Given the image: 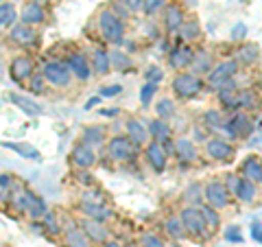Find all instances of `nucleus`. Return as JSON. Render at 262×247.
<instances>
[{
  "label": "nucleus",
  "instance_id": "f257e3e1",
  "mask_svg": "<svg viewBox=\"0 0 262 247\" xmlns=\"http://www.w3.org/2000/svg\"><path fill=\"white\" fill-rule=\"evenodd\" d=\"M11 205L22 215H29V219L33 221H42L44 215L48 212L46 201L39 195H35L33 191H27V188H20L18 193H11Z\"/></svg>",
  "mask_w": 262,
  "mask_h": 247
},
{
  "label": "nucleus",
  "instance_id": "f03ea898",
  "mask_svg": "<svg viewBox=\"0 0 262 247\" xmlns=\"http://www.w3.org/2000/svg\"><path fill=\"white\" fill-rule=\"evenodd\" d=\"M96 22H98V33H101L105 44L120 46L125 42V22H122V18H118L112 9H101Z\"/></svg>",
  "mask_w": 262,
  "mask_h": 247
},
{
  "label": "nucleus",
  "instance_id": "7ed1b4c3",
  "mask_svg": "<svg viewBox=\"0 0 262 247\" xmlns=\"http://www.w3.org/2000/svg\"><path fill=\"white\" fill-rule=\"evenodd\" d=\"M238 61L236 59H225V61H221L216 66H212V70L208 72V79H206V84L210 90H214V92H219L221 88H225L227 84H232L234 77H236V72H238Z\"/></svg>",
  "mask_w": 262,
  "mask_h": 247
},
{
  "label": "nucleus",
  "instance_id": "20e7f679",
  "mask_svg": "<svg viewBox=\"0 0 262 247\" xmlns=\"http://www.w3.org/2000/svg\"><path fill=\"white\" fill-rule=\"evenodd\" d=\"M179 219H182L184 232L192 238H208L210 230L206 228V221H203L201 212L196 205H186V208L179 212Z\"/></svg>",
  "mask_w": 262,
  "mask_h": 247
},
{
  "label": "nucleus",
  "instance_id": "39448f33",
  "mask_svg": "<svg viewBox=\"0 0 262 247\" xmlns=\"http://www.w3.org/2000/svg\"><path fill=\"white\" fill-rule=\"evenodd\" d=\"M203 86H206V84H203V79L192 75V72H177L175 79H173V84H170L173 92L179 98H184V101H188V98H194L203 90Z\"/></svg>",
  "mask_w": 262,
  "mask_h": 247
},
{
  "label": "nucleus",
  "instance_id": "423d86ee",
  "mask_svg": "<svg viewBox=\"0 0 262 247\" xmlns=\"http://www.w3.org/2000/svg\"><path fill=\"white\" fill-rule=\"evenodd\" d=\"M253 129H256V125H253L249 114L247 112H236L223 122V129L221 131H225L229 140H241V138H247Z\"/></svg>",
  "mask_w": 262,
  "mask_h": 247
},
{
  "label": "nucleus",
  "instance_id": "0eeeda50",
  "mask_svg": "<svg viewBox=\"0 0 262 247\" xmlns=\"http://www.w3.org/2000/svg\"><path fill=\"white\" fill-rule=\"evenodd\" d=\"M42 75L46 79V84H51L55 88H66L72 81V72L70 68L66 66V61H59V59H51L44 64L42 68Z\"/></svg>",
  "mask_w": 262,
  "mask_h": 247
},
{
  "label": "nucleus",
  "instance_id": "6e6552de",
  "mask_svg": "<svg viewBox=\"0 0 262 247\" xmlns=\"http://www.w3.org/2000/svg\"><path fill=\"white\" fill-rule=\"evenodd\" d=\"M136 149L138 147L131 142L127 136H114L107 140V155L114 162H131L136 160Z\"/></svg>",
  "mask_w": 262,
  "mask_h": 247
},
{
  "label": "nucleus",
  "instance_id": "1a4fd4ad",
  "mask_svg": "<svg viewBox=\"0 0 262 247\" xmlns=\"http://www.w3.org/2000/svg\"><path fill=\"white\" fill-rule=\"evenodd\" d=\"M206 153L210 155V160H214V162H232L236 155V149L227 138L210 136L206 140Z\"/></svg>",
  "mask_w": 262,
  "mask_h": 247
},
{
  "label": "nucleus",
  "instance_id": "9d476101",
  "mask_svg": "<svg viewBox=\"0 0 262 247\" xmlns=\"http://www.w3.org/2000/svg\"><path fill=\"white\" fill-rule=\"evenodd\" d=\"M229 199H232V197L227 195L223 182L212 179V182H208L206 186H203V203H208L210 208L223 210V208H227V205H229Z\"/></svg>",
  "mask_w": 262,
  "mask_h": 247
},
{
  "label": "nucleus",
  "instance_id": "9b49d317",
  "mask_svg": "<svg viewBox=\"0 0 262 247\" xmlns=\"http://www.w3.org/2000/svg\"><path fill=\"white\" fill-rule=\"evenodd\" d=\"M33 72H35V61H33L29 55L13 57L11 64H9V75L15 84H27Z\"/></svg>",
  "mask_w": 262,
  "mask_h": 247
},
{
  "label": "nucleus",
  "instance_id": "f8f14e48",
  "mask_svg": "<svg viewBox=\"0 0 262 247\" xmlns=\"http://www.w3.org/2000/svg\"><path fill=\"white\" fill-rule=\"evenodd\" d=\"M66 66L70 68L72 77L79 79V81H88L92 77V68H90V59L83 51H72L66 59Z\"/></svg>",
  "mask_w": 262,
  "mask_h": 247
},
{
  "label": "nucleus",
  "instance_id": "ddd939ff",
  "mask_svg": "<svg viewBox=\"0 0 262 247\" xmlns=\"http://www.w3.org/2000/svg\"><path fill=\"white\" fill-rule=\"evenodd\" d=\"M186 22V11L184 7H179L175 3H168L164 7V15H162V27L166 33H177L179 27Z\"/></svg>",
  "mask_w": 262,
  "mask_h": 247
},
{
  "label": "nucleus",
  "instance_id": "4468645a",
  "mask_svg": "<svg viewBox=\"0 0 262 247\" xmlns=\"http://www.w3.org/2000/svg\"><path fill=\"white\" fill-rule=\"evenodd\" d=\"M79 210L85 215V219H94V221H101V223H105L107 219L114 217L107 205H103L96 199H90V197H83V199L79 201Z\"/></svg>",
  "mask_w": 262,
  "mask_h": 247
},
{
  "label": "nucleus",
  "instance_id": "2eb2a0df",
  "mask_svg": "<svg viewBox=\"0 0 262 247\" xmlns=\"http://www.w3.org/2000/svg\"><path fill=\"white\" fill-rule=\"evenodd\" d=\"M70 162H72V167H77L79 171H88L96 164V153L92 147L79 142V145H75V149L70 153Z\"/></svg>",
  "mask_w": 262,
  "mask_h": 247
},
{
  "label": "nucleus",
  "instance_id": "dca6fc26",
  "mask_svg": "<svg viewBox=\"0 0 262 247\" xmlns=\"http://www.w3.org/2000/svg\"><path fill=\"white\" fill-rule=\"evenodd\" d=\"M9 39L11 44L20 46V48H29L37 42V31L35 27H27V24H13L11 31H9Z\"/></svg>",
  "mask_w": 262,
  "mask_h": 247
},
{
  "label": "nucleus",
  "instance_id": "f3484780",
  "mask_svg": "<svg viewBox=\"0 0 262 247\" xmlns=\"http://www.w3.org/2000/svg\"><path fill=\"white\" fill-rule=\"evenodd\" d=\"M144 158L149 162V167L155 171V173H164L166 171V164H168V153L164 151V147L160 142H149L144 149Z\"/></svg>",
  "mask_w": 262,
  "mask_h": 247
},
{
  "label": "nucleus",
  "instance_id": "a211bd4d",
  "mask_svg": "<svg viewBox=\"0 0 262 247\" xmlns=\"http://www.w3.org/2000/svg\"><path fill=\"white\" fill-rule=\"evenodd\" d=\"M192 57H194V51H192L190 46H188V44H179V46H175L173 51H170V55H168V64L173 66L175 70L184 72L186 68H190Z\"/></svg>",
  "mask_w": 262,
  "mask_h": 247
},
{
  "label": "nucleus",
  "instance_id": "6ab92c4d",
  "mask_svg": "<svg viewBox=\"0 0 262 247\" xmlns=\"http://www.w3.org/2000/svg\"><path fill=\"white\" fill-rule=\"evenodd\" d=\"M88 59H90V68H92V75H98V77L110 75L112 61H110V53L105 51V48L96 46L94 51H92V55L88 57Z\"/></svg>",
  "mask_w": 262,
  "mask_h": 247
},
{
  "label": "nucleus",
  "instance_id": "aec40b11",
  "mask_svg": "<svg viewBox=\"0 0 262 247\" xmlns=\"http://www.w3.org/2000/svg\"><path fill=\"white\" fill-rule=\"evenodd\" d=\"M81 230H83V234L90 238V243H107L110 238V230L105 228L101 221H94V219H83V223H81Z\"/></svg>",
  "mask_w": 262,
  "mask_h": 247
},
{
  "label": "nucleus",
  "instance_id": "412c9836",
  "mask_svg": "<svg viewBox=\"0 0 262 247\" xmlns=\"http://www.w3.org/2000/svg\"><path fill=\"white\" fill-rule=\"evenodd\" d=\"M241 175L243 179H247L251 184H262V160L256 158V155H249L245 158V162L241 164Z\"/></svg>",
  "mask_w": 262,
  "mask_h": 247
},
{
  "label": "nucleus",
  "instance_id": "4be33fe9",
  "mask_svg": "<svg viewBox=\"0 0 262 247\" xmlns=\"http://www.w3.org/2000/svg\"><path fill=\"white\" fill-rule=\"evenodd\" d=\"M20 20H22V24H27V27H37V24H42L46 20V11H44L42 3H35V0L27 3L22 9Z\"/></svg>",
  "mask_w": 262,
  "mask_h": 247
},
{
  "label": "nucleus",
  "instance_id": "5701e85b",
  "mask_svg": "<svg viewBox=\"0 0 262 247\" xmlns=\"http://www.w3.org/2000/svg\"><path fill=\"white\" fill-rule=\"evenodd\" d=\"M216 94H219V103H221V108H223V110H229V112H236V110H238L241 88H236L234 81H232V84H227L225 88H221Z\"/></svg>",
  "mask_w": 262,
  "mask_h": 247
},
{
  "label": "nucleus",
  "instance_id": "b1692460",
  "mask_svg": "<svg viewBox=\"0 0 262 247\" xmlns=\"http://www.w3.org/2000/svg\"><path fill=\"white\" fill-rule=\"evenodd\" d=\"M173 153L177 155L179 160H182V164H192V162H196V147H194V140H190V138H179V140H175Z\"/></svg>",
  "mask_w": 262,
  "mask_h": 247
},
{
  "label": "nucleus",
  "instance_id": "393cba45",
  "mask_svg": "<svg viewBox=\"0 0 262 247\" xmlns=\"http://www.w3.org/2000/svg\"><path fill=\"white\" fill-rule=\"evenodd\" d=\"M125 129H127V138H129L136 147L146 145V140H149V131H146V125H144L142 120L129 118V120L125 122Z\"/></svg>",
  "mask_w": 262,
  "mask_h": 247
},
{
  "label": "nucleus",
  "instance_id": "a878e982",
  "mask_svg": "<svg viewBox=\"0 0 262 247\" xmlns=\"http://www.w3.org/2000/svg\"><path fill=\"white\" fill-rule=\"evenodd\" d=\"M63 243L66 247H92L90 238L83 234V230L79 225H70L68 230H63Z\"/></svg>",
  "mask_w": 262,
  "mask_h": 247
},
{
  "label": "nucleus",
  "instance_id": "bb28decb",
  "mask_svg": "<svg viewBox=\"0 0 262 247\" xmlns=\"http://www.w3.org/2000/svg\"><path fill=\"white\" fill-rule=\"evenodd\" d=\"M179 37H182V44H188L190 46V42H196V39H201V24L196 22V20H188L186 18V22L179 27Z\"/></svg>",
  "mask_w": 262,
  "mask_h": 247
},
{
  "label": "nucleus",
  "instance_id": "cd10ccee",
  "mask_svg": "<svg viewBox=\"0 0 262 247\" xmlns=\"http://www.w3.org/2000/svg\"><path fill=\"white\" fill-rule=\"evenodd\" d=\"M236 61H238V66L241 64H245V66H253L258 61V57H260V48L256 46V44H249V42H245V44H241L238 48H236Z\"/></svg>",
  "mask_w": 262,
  "mask_h": 247
},
{
  "label": "nucleus",
  "instance_id": "c85d7f7f",
  "mask_svg": "<svg viewBox=\"0 0 262 247\" xmlns=\"http://www.w3.org/2000/svg\"><path fill=\"white\" fill-rule=\"evenodd\" d=\"M212 66H214L212 55L208 51H199V53H194L190 68H192V75L199 77V75H208V72L212 70Z\"/></svg>",
  "mask_w": 262,
  "mask_h": 247
},
{
  "label": "nucleus",
  "instance_id": "c756f323",
  "mask_svg": "<svg viewBox=\"0 0 262 247\" xmlns=\"http://www.w3.org/2000/svg\"><path fill=\"white\" fill-rule=\"evenodd\" d=\"M81 142L88 145V147H101L105 142V129L101 125H88L81 134Z\"/></svg>",
  "mask_w": 262,
  "mask_h": 247
},
{
  "label": "nucleus",
  "instance_id": "7c9ffc66",
  "mask_svg": "<svg viewBox=\"0 0 262 247\" xmlns=\"http://www.w3.org/2000/svg\"><path fill=\"white\" fill-rule=\"evenodd\" d=\"M146 131H149V136L155 140V142H164V140L170 138V127L166 120L162 118H155L149 122V127H146Z\"/></svg>",
  "mask_w": 262,
  "mask_h": 247
},
{
  "label": "nucleus",
  "instance_id": "2f4dec72",
  "mask_svg": "<svg viewBox=\"0 0 262 247\" xmlns=\"http://www.w3.org/2000/svg\"><path fill=\"white\" fill-rule=\"evenodd\" d=\"M201 122H203V129L206 131H221L223 129V114H221V110H206L201 116Z\"/></svg>",
  "mask_w": 262,
  "mask_h": 247
},
{
  "label": "nucleus",
  "instance_id": "473e14b6",
  "mask_svg": "<svg viewBox=\"0 0 262 247\" xmlns=\"http://www.w3.org/2000/svg\"><path fill=\"white\" fill-rule=\"evenodd\" d=\"M196 208H199L203 221H206V228L210 230V232H214V230H219V225H221V215H219V210L210 208L208 203H199Z\"/></svg>",
  "mask_w": 262,
  "mask_h": 247
},
{
  "label": "nucleus",
  "instance_id": "72a5a7b5",
  "mask_svg": "<svg viewBox=\"0 0 262 247\" xmlns=\"http://www.w3.org/2000/svg\"><path fill=\"white\" fill-rule=\"evenodd\" d=\"M260 108V96L253 90H241V101H238V110L243 112H256Z\"/></svg>",
  "mask_w": 262,
  "mask_h": 247
},
{
  "label": "nucleus",
  "instance_id": "f704fd0d",
  "mask_svg": "<svg viewBox=\"0 0 262 247\" xmlns=\"http://www.w3.org/2000/svg\"><path fill=\"white\" fill-rule=\"evenodd\" d=\"M256 197H258V186L247 182V179H241V186H238V193H236V199L243 201V203H251Z\"/></svg>",
  "mask_w": 262,
  "mask_h": 247
},
{
  "label": "nucleus",
  "instance_id": "c9c22d12",
  "mask_svg": "<svg viewBox=\"0 0 262 247\" xmlns=\"http://www.w3.org/2000/svg\"><path fill=\"white\" fill-rule=\"evenodd\" d=\"M110 61H112V68L116 70V72H125V70H129L131 66H134L131 57L127 53H122V51H114L110 55Z\"/></svg>",
  "mask_w": 262,
  "mask_h": 247
},
{
  "label": "nucleus",
  "instance_id": "e433bc0d",
  "mask_svg": "<svg viewBox=\"0 0 262 247\" xmlns=\"http://www.w3.org/2000/svg\"><path fill=\"white\" fill-rule=\"evenodd\" d=\"M11 101L18 105L22 112H27L29 116H39V114H42V108H39L37 103H33V101H29V98H24L20 94H11Z\"/></svg>",
  "mask_w": 262,
  "mask_h": 247
},
{
  "label": "nucleus",
  "instance_id": "4c0bfd02",
  "mask_svg": "<svg viewBox=\"0 0 262 247\" xmlns=\"http://www.w3.org/2000/svg\"><path fill=\"white\" fill-rule=\"evenodd\" d=\"M155 114H158V118L162 120H170L175 116V103H173V98H160L158 105H155Z\"/></svg>",
  "mask_w": 262,
  "mask_h": 247
},
{
  "label": "nucleus",
  "instance_id": "58836bf2",
  "mask_svg": "<svg viewBox=\"0 0 262 247\" xmlns=\"http://www.w3.org/2000/svg\"><path fill=\"white\" fill-rule=\"evenodd\" d=\"M18 20V13H15L13 3H0V29L9 27Z\"/></svg>",
  "mask_w": 262,
  "mask_h": 247
},
{
  "label": "nucleus",
  "instance_id": "ea45409f",
  "mask_svg": "<svg viewBox=\"0 0 262 247\" xmlns=\"http://www.w3.org/2000/svg\"><path fill=\"white\" fill-rule=\"evenodd\" d=\"M164 228H166V234L173 236L175 241H179V238L186 236L184 225H182V219H179V217H168L166 221H164Z\"/></svg>",
  "mask_w": 262,
  "mask_h": 247
},
{
  "label": "nucleus",
  "instance_id": "a19ab883",
  "mask_svg": "<svg viewBox=\"0 0 262 247\" xmlns=\"http://www.w3.org/2000/svg\"><path fill=\"white\" fill-rule=\"evenodd\" d=\"M184 199H186V203L188 205H199L201 203V199H203V188H201V184H190L184 191Z\"/></svg>",
  "mask_w": 262,
  "mask_h": 247
},
{
  "label": "nucleus",
  "instance_id": "79ce46f5",
  "mask_svg": "<svg viewBox=\"0 0 262 247\" xmlns=\"http://www.w3.org/2000/svg\"><path fill=\"white\" fill-rule=\"evenodd\" d=\"M27 86H29V92H33V94H44L46 92V79H44L42 72H37V70L31 75Z\"/></svg>",
  "mask_w": 262,
  "mask_h": 247
},
{
  "label": "nucleus",
  "instance_id": "37998d69",
  "mask_svg": "<svg viewBox=\"0 0 262 247\" xmlns=\"http://www.w3.org/2000/svg\"><path fill=\"white\" fill-rule=\"evenodd\" d=\"M3 145L9 147V149H13V151H18L20 155H24V158H29V160H39L42 158L39 151L33 149V147H29V145H18V142H3Z\"/></svg>",
  "mask_w": 262,
  "mask_h": 247
},
{
  "label": "nucleus",
  "instance_id": "c03bdc74",
  "mask_svg": "<svg viewBox=\"0 0 262 247\" xmlns=\"http://www.w3.org/2000/svg\"><path fill=\"white\" fill-rule=\"evenodd\" d=\"M168 5V0H142V11L146 15H155L164 11V7Z\"/></svg>",
  "mask_w": 262,
  "mask_h": 247
},
{
  "label": "nucleus",
  "instance_id": "a18cd8bd",
  "mask_svg": "<svg viewBox=\"0 0 262 247\" xmlns=\"http://www.w3.org/2000/svg\"><path fill=\"white\" fill-rule=\"evenodd\" d=\"M42 225L48 234H59L61 232V225H59V221H57V217L53 215V212H46L44 219H42Z\"/></svg>",
  "mask_w": 262,
  "mask_h": 247
},
{
  "label": "nucleus",
  "instance_id": "49530a36",
  "mask_svg": "<svg viewBox=\"0 0 262 247\" xmlns=\"http://www.w3.org/2000/svg\"><path fill=\"white\" fill-rule=\"evenodd\" d=\"M155 92H158V86H155V84H144L142 86V90H140V103L144 105V108H149V105H151Z\"/></svg>",
  "mask_w": 262,
  "mask_h": 247
},
{
  "label": "nucleus",
  "instance_id": "de8ad7c7",
  "mask_svg": "<svg viewBox=\"0 0 262 247\" xmlns=\"http://www.w3.org/2000/svg\"><path fill=\"white\" fill-rule=\"evenodd\" d=\"M241 179L243 177H238V175H234V173H229V175L225 177V191H227V195L229 197H236V193H238V186H241Z\"/></svg>",
  "mask_w": 262,
  "mask_h": 247
},
{
  "label": "nucleus",
  "instance_id": "09e8293b",
  "mask_svg": "<svg viewBox=\"0 0 262 247\" xmlns=\"http://www.w3.org/2000/svg\"><path fill=\"white\" fill-rule=\"evenodd\" d=\"M144 79H146V84H155V86H158L160 81L164 79V72H162L160 66H149L146 72H144Z\"/></svg>",
  "mask_w": 262,
  "mask_h": 247
},
{
  "label": "nucleus",
  "instance_id": "8fccbe9b",
  "mask_svg": "<svg viewBox=\"0 0 262 247\" xmlns=\"http://www.w3.org/2000/svg\"><path fill=\"white\" fill-rule=\"evenodd\" d=\"M140 247H164V241H162L158 234L144 232V234L140 236Z\"/></svg>",
  "mask_w": 262,
  "mask_h": 247
},
{
  "label": "nucleus",
  "instance_id": "3c124183",
  "mask_svg": "<svg viewBox=\"0 0 262 247\" xmlns=\"http://www.w3.org/2000/svg\"><path fill=\"white\" fill-rule=\"evenodd\" d=\"M122 92V86L120 84H114V86H107L101 90V98H110V96H118Z\"/></svg>",
  "mask_w": 262,
  "mask_h": 247
},
{
  "label": "nucleus",
  "instance_id": "603ef678",
  "mask_svg": "<svg viewBox=\"0 0 262 247\" xmlns=\"http://www.w3.org/2000/svg\"><path fill=\"white\" fill-rule=\"evenodd\" d=\"M112 11L116 13L118 18H127V15H131V13H129V9H127V7L122 5V0H114V9H112Z\"/></svg>",
  "mask_w": 262,
  "mask_h": 247
},
{
  "label": "nucleus",
  "instance_id": "864d4df0",
  "mask_svg": "<svg viewBox=\"0 0 262 247\" xmlns=\"http://www.w3.org/2000/svg\"><path fill=\"white\" fill-rule=\"evenodd\" d=\"M122 5L129 9V13H138L142 11V0H122Z\"/></svg>",
  "mask_w": 262,
  "mask_h": 247
},
{
  "label": "nucleus",
  "instance_id": "5fc2aeb1",
  "mask_svg": "<svg viewBox=\"0 0 262 247\" xmlns=\"http://www.w3.org/2000/svg\"><path fill=\"white\" fill-rule=\"evenodd\" d=\"M232 37L234 39H245V37H247V27H245L243 22H238L234 27V31H232Z\"/></svg>",
  "mask_w": 262,
  "mask_h": 247
},
{
  "label": "nucleus",
  "instance_id": "6e6d98bb",
  "mask_svg": "<svg viewBox=\"0 0 262 247\" xmlns=\"http://www.w3.org/2000/svg\"><path fill=\"white\" fill-rule=\"evenodd\" d=\"M225 238H227V241H236V243H241V241H243V236H241V232H238V228H229L227 232H225Z\"/></svg>",
  "mask_w": 262,
  "mask_h": 247
},
{
  "label": "nucleus",
  "instance_id": "4d7b16f0",
  "mask_svg": "<svg viewBox=\"0 0 262 247\" xmlns=\"http://www.w3.org/2000/svg\"><path fill=\"white\" fill-rule=\"evenodd\" d=\"M251 236L258 238V241H262V225L260 223H253L251 225Z\"/></svg>",
  "mask_w": 262,
  "mask_h": 247
},
{
  "label": "nucleus",
  "instance_id": "13d9d810",
  "mask_svg": "<svg viewBox=\"0 0 262 247\" xmlns=\"http://www.w3.org/2000/svg\"><path fill=\"white\" fill-rule=\"evenodd\" d=\"M194 140H208V131L201 127H194Z\"/></svg>",
  "mask_w": 262,
  "mask_h": 247
},
{
  "label": "nucleus",
  "instance_id": "bf43d9fd",
  "mask_svg": "<svg viewBox=\"0 0 262 247\" xmlns=\"http://www.w3.org/2000/svg\"><path fill=\"white\" fill-rule=\"evenodd\" d=\"M81 184H85V186H90V184H94V179H92V175H88V173H81Z\"/></svg>",
  "mask_w": 262,
  "mask_h": 247
},
{
  "label": "nucleus",
  "instance_id": "052dcab7",
  "mask_svg": "<svg viewBox=\"0 0 262 247\" xmlns=\"http://www.w3.org/2000/svg\"><path fill=\"white\" fill-rule=\"evenodd\" d=\"M98 101H101V96H92V98H90V101L85 103V110H92V108H94V105H96Z\"/></svg>",
  "mask_w": 262,
  "mask_h": 247
},
{
  "label": "nucleus",
  "instance_id": "680f3d73",
  "mask_svg": "<svg viewBox=\"0 0 262 247\" xmlns=\"http://www.w3.org/2000/svg\"><path fill=\"white\" fill-rule=\"evenodd\" d=\"M103 247H122V245L116 241H107V243H103Z\"/></svg>",
  "mask_w": 262,
  "mask_h": 247
},
{
  "label": "nucleus",
  "instance_id": "e2e57ef3",
  "mask_svg": "<svg viewBox=\"0 0 262 247\" xmlns=\"http://www.w3.org/2000/svg\"><path fill=\"white\" fill-rule=\"evenodd\" d=\"M131 247H138V245H131Z\"/></svg>",
  "mask_w": 262,
  "mask_h": 247
},
{
  "label": "nucleus",
  "instance_id": "0e129e2a",
  "mask_svg": "<svg viewBox=\"0 0 262 247\" xmlns=\"http://www.w3.org/2000/svg\"><path fill=\"white\" fill-rule=\"evenodd\" d=\"M35 3H39V0H35Z\"/></svg>",
  "mask_w": 262,
  "mask_h": 247
}]
</instances>
